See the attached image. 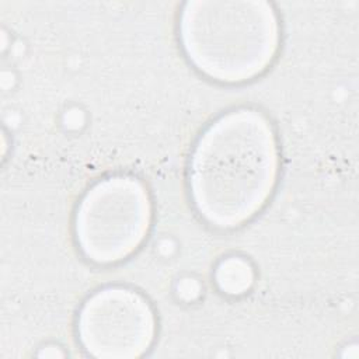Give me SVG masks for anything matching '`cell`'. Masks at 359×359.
Listing matches in <instances>:
<instances>
[{"label": "cell", "mask_w": 359, "mask_h": 359, "mask_svg": "<svg viewBox=\"0 0 359 359\" xmlns=\"http://www.w3.org/2000/svg\"><path fill=\"white\" fill-rule=\"evenodd\" d=\"M279 144L271 121L255 108L216 118L194 144L188 187L198 215L216 229H236L271 199L279 175Z\"/></svg>", "instance_id": "cell-1"}, {"label": "cell", "mask_w": 359, "mask_h": 359, "mask_svg": "<svg viewBox=\"0 0 359 359\" xmlns=\"http://www.w3.org/2000/svg\"><path fill=\"white\" fill-rule=\"evenodd\" d=\"M181 48L203 76L224 84L250 81L276 59L280 24L265 0H191L178 21Z\"/></svg>", "instance_id": "cell-2"}, {"label": "cell", "mask_w": 359, "mask_h": 359, "mask_svg": "<svg viewBox=\"0 0 359 359\" xmlns=\"http://www.w3.org/2000/svg\"><path fill=\"white\" fill-rule=\"evenodd\" d=\"M153 203L139 178L115 174L93 184L81 196L73 220L81 254L98 265L118 264L146 240Z\"/></svg>", "instance_id": "cell-3"}, {"label": "cell", "mask_w": 359, "mask_h": 359, "mask_svg": "<svg viewBox=\"0 0 359 359\" xmlns=\"http://www.w3.org/2000/svg\"><path fill=\"white\" fill-rule=\"evenodd\" d=\"M157 320L150 302L128 286H105L90 294L77 316L81 348L97 359H136L153 345Z\"/></svg>", "instance_id": "cell-4"}, {"label": "cell", "mask_w": 359, "mask_h": 359, "mask_svg": "<svg viewBox=\"0 0 359 359\" xmlns=\"http://www.w3.org/2000/svg\"><path fill=\"white\" fill-rule=\"evenodd\" d=\"M213 278L216 286L224 294L241 296L252 287L255 271L247 258L240 255H229L219 261Z\"/></svg>", "instance_id": "cell-5"}, {"label": "cell", "mask_w": 359, "mask_h": 359, "mask_svg": "<svg viewBox=\"0 0 359 359\" xmlns=\"http://www.w3.org/2000/svg\"><path fill=\"white\" fill-rule=\"evenodd\" d=\"M177 296L184 302H194L201 296L202 287L194 278H184L177 283Z\"/></svg>", "instance_id": "cell-6"}]
</instances>
